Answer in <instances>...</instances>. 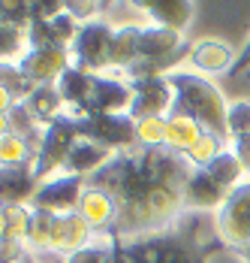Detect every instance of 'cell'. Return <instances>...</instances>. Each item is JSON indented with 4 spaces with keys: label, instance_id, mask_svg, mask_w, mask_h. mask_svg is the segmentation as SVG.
Masks as SVG:
<instances>
[{
    "label": "cell",
    "instance_id": "1",
    "mask_svg": "<svg viewBox=\"0 0 250 263\" xmlns=\"http://www.w3.org/2000/svg\"><path fill=\"white\" fill-rule=\"evenodd\" d=\"M57 91L67 103V115L85 118V115H130L133 106V88L130 82L106 73H88L81 67H70L60 79Z\"/></svg>",
    "mask_w": 250,
    "mask_h": 263
},
{
    "label": "cell",
    "instance_id": "2",
    "mask_svg": "<svg viewBox=\"0 0 250 263\" xmlns=\"http://www.w3.org/2000/svg\"><path fill=\"white\" fill-rule=\"evenodd\" d=\"M172 88H175V109L172 115L193 118L205 133H214L220 139H229L226 133V115H229V100L226 94L196 70H172L166 73Z\"/></svg>",
    "mask_w": 250,
    "mask_h": 263
},
{
    "label": "cell",
    "instance_id": "3",
    "mask_svg": "<svg viewBox=\"0 0 250 263\" xmlns=\"http://www.w3.org/2000/svg\"><path fill=\"white\" fill-rule=\"evenodd\" d=\"M75 142H78V127H75L73 115H60L57 121L43 127V136H39L36 152H33V163H30L36 182H46L64 170Z\"/></svg>",
    "mask_w": 250,
    "mask_h": 263
},
{
    "label": "cell",
    "instance_id": "4",
    "mask_svg": "<svg viewBox=\"0 0 250 263\" xmlns=\"http://www.w3.org/2000/svg\"><path fill=\"white\" fill-rule=\"evenodd\" d=\"M181 46H184V33H175V30L160 27V25H145L142 27V36H139V61L127 70V76L130 79L166 76V70L175 61Z\"/></svg>",
    "mask_w": 250,
    "mask_h": 263
},
{
    "label": "cell",
    "instance_id": "5",
    "mask_svg": "<svg viewBox=\"0 0 250 263\" xmlns=\"http://www.w3.org/2000/svg\"><path fill=\"white\" fill-rule=\"evenodd\" d=\"M112 40H115V25L106 15L81 25L75 43L70 46L73 64L88 73H109L112 70Z\"/></svg>",
    "mask_w": 250,
    "mask_h": 263
},
{
    "label": "cell",
    "instance_id": "6",
    "mask_svg": "<svg viewBox=\"0 0 250 263\" xmlns=\"http://www.w3.org/2000/svg\"><path fill=\"white\" fill-rule=\"evenodd\" d=\"M214 230L217 239L232 251L250 248V179L241 182L220 209L214 212Z\"/></svg>",
    "mask_w": 250,
    "mask_h": 263
},
{
    "label": "cell",
    "instance_id": "7",
    "mask_svg": "<svg viewBox=\"0 0 250 263\" xmlns=\"http://www.w3.org/2000/svg\"><path fill=\"white\" fill-rule=\"evenodd\" d=\"M75 127H78L81 139L100 142L106 148H112L115 155L139 145L136 142V121L130 115H85V118H75Z\"/></svg>",
    "mask_w": 250,
    "mask_h": 263
},
{
    "label": "cell",
    "instance_id": "8",
    "mask_svg": "<svg viewBox=\"0 0 250 263\" xmlns=\"http://www.w3.org/2000/svg\"><path fill=\"white\" fill-rule=\"evenodd\" d=\"M133 88V106H130V118L142 121V118H169L175 109V88L169 76H148V79H130Z\"/></svg>",
    "mask_w": 250,
    "mask_h": 263
},
{
    "label": "cell",
    "instance_id": "9",
    "mask_svg": "<svg viewBox=\"0 0 250 263\" xmlns=\"http://www.w3.org/2000/svg\"><path fill=\"white\" fill-rule=\"evenodd\" d=\"M85 187H88V179L70 176V173H57V176H51L46 182H39L30 206L54 212V215H70V212H78Z\"/></svg>",
    "mask_w": 250,
    "mask_h": 263
},
{
    "label": "cell",
    "instance_id": "10",
    "mask_svg": "<svg viewBox=\"0 0 250 263\" xmlns=\"http://www.w3.org/2000/svg\"><path fill=\"white\" fill-rule=\"evenodd\" d=\"M73 67L70 49L60 46H43V49H27L18 61V70L33 88L36 85H57V79Z\"/></svg>",
    "mask_w": 250,
    "mask_h": 263
},
{
    "label": "cell",
    "instance_id": "11",
    "mask_svg": "<svg viewBox=\"0 0 250 263\" xmlns=\"http://www.w3.org/2000/svg\"><path fill=\"white\" fill-rule=\"evenodd\" d=\"M78 215L91 224V230L97 236H112L115 224H118V203L109 191H102L97 184H88L78 203Z\"/></svg>",
    "mask_w": 250,
    "mask_h": 263
},
{
    "label": "cell",
    "instance_id": "12",
    "mask_svg": "<svg viewBox=\"0 0 250 263\" xmlns=\"http://www.w3.org/2000/svg\"><path fill=\"white\" fill-rule=\"evenodd\" d=\"M235 49L226 43V40H217V36H202L190 46V54L187 61L193 64V70L202 73V76H217V73H229L232 64H235Z\"/></svg>",
    "mask_w": 250,
    "mask_h": 263
},
{
    "label": "cell",
    "instance_id": "13",
    "mask_svg": "<svg viewBox=\"0 0 250 263\" xmlns=\"http://www.w3.org/2000/svg\"><path fill=\"white\" fill-rule=\"evenodd\" d=\"M226 194L205 170H190L184 182V212H217L226 203Z\"/></svg>",
    "mask_w": 250,
    "mask_h": 263
},
{
    "label": "cell",
    "instance_id": "14",
    "mask_svg": "<svg viewBox=\"0 0 250 263\" xmlns=\"http://www.w3.org/2000/svg\"><path fill=\"white\" fill-rule=\"evenodd\" d=\"M97 239V233L91 230V224L78 215V212H70V215H57L54 218V233H51V251H60V254H75L81 248H88L91 242Z\"/></svg>",
    "mask_w": 250,
    "mask_h": 263
},
{
    "label": "cell",
    "instance_id": "15",
    "mask_svg": "<svg viewBox=\"0 0 250 263\" xmlns=\"http://www.w3.org/2000/svg\"><path fill=\"white\" fill-rule=\"evenodd\" d=\"M36 187L39 182L30 166L0 170V206H30Z\"/></svg>",
    "mask_w": 250,
    "mask_h": 263
},
{
    "label": "cell",
    "instance_id": "16",
    "mask_svg": "<svg viewBox=\"0 0 250 263\" xmlns=\"http://www.w3.org/2000/svg\"><path fill=\"white\" fill-rule=\"evenodd\" d=\"M112 158H115L112 148H106L100 142H91V139H81V136H78V142L73 145V152H70V158H67V163H64L60 173L91 179V176H94L97 170H102Z\"/></svg>",
    "mask_w": 250,
    "mask_h": 263
},
{
    "label": "cell",
    "instance_id": "17",
    "mask_svg": "<svg viewBox=\"0 0 250 263\" xmlns=\"http://www.w3.org/2000/svg\"><path fill=\"white\" fill-rule=\"evenodd\" d=\"M139 6H142V15L151 25L169 27L175 33H184L190 27L193 12H196V6L187 0H157V3H139Z\"/></svg>",
    "mask_w": 250,
    "mask_h": 263
},
{
    "label": "cell",
    "instance_id": "18",
    "mask_svg": "<svg viewBox=\"0 0 250 263\" xmlns=\"http://www.w3.org/2000/svg\"><path fill=\"white\" fill-rule=\"evenodd\" d=\"M27 109L33 112V118L46 127L51 121H57L60 115H67V103L57 91V85H36L30 94H27Z\"/></svg>",
    "mask_w": 250,
    "mask_h": 263
},
{
    "label": "cell",
    "instance_id": "19",
    "mask_svg": "<svg viewBox=\"0 0 250 263\" xmlns=\"http://www.w3.org/2000/svg\"><path fill=\"white\" fill-rule=\"evenodd\" d=\"M145 25H124L115 27V40H112V73L130 70L139 61V36Z\"/></svg>",
    "mask_w": 250,
    "mask_h": 263
},
{
    "label": "cell",
    "instance_id": "20",
    "mask_svg": "<svg viewBox=\"0 0 250 263\" xmlns=\"http://www.w3.org/2000/svg\"><path fill=\"white\" fill-rule=\"evenodd\" d=\"M202 136H205V130H202L193 118H184V115H169L166 118V148L169 152L187 155Z\"/></svg>",
    "mask_w": 250,
    "mask_h": 263
},
{
    "label": "cell",
    "instance_id": "21",
    "mask_svg": "<svg viewBox=\"0 0 250 263\" xmlns=\"http://www.w3.org/2000/svg\"><path fill=\"white\" fill-rule=\"evenodd\" d=\"M205 173H208V176H211L214 182L220 184V187H223L226 194H232V191H235V187H238L241 182H247V179H244L247 173H244L241 160L235 158V152H232L229 145H226L223 152H220L217 158L211 160L208 166H205Z\"/></svg>",
    "mask_w": 250,
    "mask_h": 263
},
{
    "label": "cell",
    "instance_id": "22",
    "mask_svg": "<svg viewBox=\"0 0 250 263\" xmlns=\"http://www.w3.org/2000/svg\"><path fill=\"white\" fill-rule=\"evenodd\" d=\"M27 49H30L27 27L0 22V64H18Z\"/></svg>",
    "mask_w": 250,
    "mask_h": 263
},
{
    "label": "cell",
    "instance_id": "23",
    "mask_svg": "<svg viewBox=\"0 0 250 263\" xmlns=\"http://www.w3.org/2000/svg\"><path fill=\"white\" fill-rule=\"evenodd\" d=\"M6 121H9V133L22 136L25 142H30V145H33V152H36V142H39V136H43V124L33 118V112L27 109L25 100L12 106V112L6 115Z\"/></svg>",
    "mask_w": 250,
    "mask_h": 263
},
{
    "label": "cell",
    "instance_id": "24",
    "mask_svg": "<svg viewBox=\"0 0 250 263\" xmlns=\"http://www.w3.org/2000/svg\"><path fill=\"white\" fill-rule=\"evenodd\" d=\"M30 163H33V145L25 142L22 136H15V133H6L0 139V170L30 166Z\"/></svg>",
    "mask_w": 250,
    "mask_h": 263
},
{
    "label": "cell",
    "instance_id": "25",
    "mask_svg": "<svg viewBox=\"0 0 250 263\" xmlns=\"http://www.w3.org/2000/svg\"><path fill=\"white\" fill-rule=\"evenodd\" d=\"M67 263H115V236H97L88 248L70 254Z\"/></svg>",
    "mask_w": 250,
    "mask_h": 263
},
{
    "label": "cell",
    "instance_id": "26",
    "mask_svg": "<svg viewBox=\"0 0 250 263\" xmlns=\"http://www.w3.org/2000/svg\"><path fill=\"white\" fill-rule=\"evenodd\" d=\"M226 145H229L226 139L214 136V133H205V136H202L199 142H196V145H193V148L184 155V158H187V163H190V166H196V170H205L211 160H214L217 155H220V152H223Z\"/></svg>",
    "mask_w": 250,
    "mask_h": 263
},
{
    "label": "cell",
    "instance_id": "27",
    "mask_svg": "<svg viewBox=\"0 0 250 263\" xmlns=\"http://www.w3.org/2000/svg\"><path fill=\"white\" fill-rule=\"evenodd\" d=\"M136 142L142 148H166V118L136 121Z\"/></svg>",
    "mask_w": 250,
    "mask_h": 263
},
{
    "label": "cell",
    "instance_id": "28",
    "mask_svg": "<svg viewBox=\"0 0 250 263\" xmlns=\"http://www.w3.org/2000/svg\"><path fill=\"white\" fill-rule=\"evenodd\" d=\"M3 209H6V239L27 242L33 209H30V206H3Z\"/></svg>",
    "mask_w": 250,
    "mask_h": 263
},
{
    "label": "cell",
    "instance_id": "29",
    "mask_svg": "<svg viewBox=\"0 0 250 263\" xmlns=\"http://www.w3.org/2000/svg\"><path fill=\"white\" fill-rule=\"evenodd\" d=\"M0 85L22 103L27 100V94L33 91V85L22 76V70H18V64H0Z\"/></svg>",
    "mask_w": 250,
    "mask_h": 263
},
{
    "label": "cell",
    "instance_id": "30",
    "mask_svg": "<svg viewBox=\"0 0 250 263\" xmlns=\"http://www.w3.org/2000/svg\"><path fill=\"white\" fill-rule=\"evenodd\" d=\"M226 133H229V139H235V136H247L250 133V100H235V103H229Z\"/></svg>",
    "mask_w": 250,
    "mask_h": 263
},
{
    "label": "cell",
    "instance_id": "31",
    "mask_svg": "<svg viewBox=\"0 0 250 263\" xmlns=\"http://www.w3.org/2000/svg\"><path fill=\"white\" fill-rule=\"evenodd\" d=\"M0 22L18 25V27H30V3H22V0H0Z\"/></svg>",
    "mask_w": 250,
    "mask_h": 263
},
{
    "label": "cell",
    "instance_id": "32",
    "mask_svg": "<svg viewBox=\"0 0 250 263\" xmlns=\"http://www.w3.org/2000/svg\"><path fill=\"white\" fill-rule=\"evenodd\" d=\"M67 12L73 15L78 25H88V22H97V18L106 15V6L91 3V0H75V3H67Z\"/></svg>",
    "mask_w": 250,
    "mask_h": 263
},
{
    "label": "cell",
    "instance_id": "33",
    "mask_svg": "<svg viewBox=\"0 0 250 263\" xmlns=\"http://www.w3.org/2000/svg\"><path fill=\"white\" fill-rule=\"evenodd\" d=\"M30 260V245L15 242V239H3L0 242V263H27Z\"/></svg>",
    "mask_w": 250,
    "mask_h": 263
},
{
    "label": "cell",
    "instance_id": "34",
    "mask_svg": "<svg viewBox=\"0 0 250 263\" xmlns=\"http://www.w3.org/2000/svg\"><path fill=\"white\" fill-rule=\"evenodd\" d=\"M67 9V3L60 0H33L30 3V22H51Z\"/></svg>",
    "mask_w": 250,
    "mask_h": 263
},
{
    "label": "cell",
    "instance_id": "35",
    "mask_svg": "<svg viewBox=\"0 0 250 263\" xmlns=\"http://www.w3.org/2000/svg\"><path fill=\"white\" fill-rule=\"evenodd\" d=\"M229 148L235 152V158L241 160L244 173L250 176V133L247 136H235V139H229Z\"/></svg>",
    "mask_w": 250,
    "mask_h": 263
},
{
    "label": "cell",
    "instance_id": "36",
    "mask_svg": "<svg viewBox=\"0 0 250 263\" xmlns=\"http://www.w3.org/2000/svg\"><path fill=\"white\" fill-rule=\"evenodd\" d=\"M247 70H250V36H247V43L238 49V54H235V64H232L229 76H241V73H247Z\"/></svg>",
    "mask_w": 250,
    "mask_h": 263
},
{
    "label": "cell",
    "instance_id": "37",
    "mask_svg": "<svg viewBox=\"0 0 250 263\" xmlns=\"http://www.w3.org/2000/svg\"><path fill=\"white\" fill-rule=\"evenodd\" d=\"M15 103H18V100H15V97H12V94H9V91L0 85V115H9Z\"/></svg>",
    "mask_w": 250,
    "mask_h": 263
},
{
    "label": "cell",
    "instance_id": "38",
    "mask_svg": "<svg viewBox=\"0 0 250 263\" xmlns=\"http://www.w3.org/2000/svg\"><path fill=\"white\" fill-rule=\"evenodd\" d=\"M6 239V209L0 206V242Z\"/></svg>",
    "mask_w": 250,
    "mask_h": 263
},
{
    "label": "cell",
    "instance_id": "39",
    "mask_svg": "<svg viewBox=\"0 0 250 263\" xmlns=\"http://www.w3.org/2000/svg\"><path fill=\"white\" fill-rule=\"evenodd\" d=\"M238 254V260L241 263H250V248H244V251H235Z\"/></svg>",
    "mask_w": 250,
    "mask_h": 263
}]
</instances>
